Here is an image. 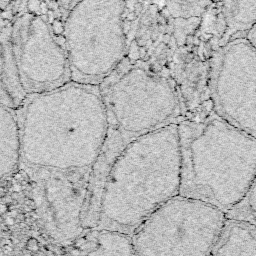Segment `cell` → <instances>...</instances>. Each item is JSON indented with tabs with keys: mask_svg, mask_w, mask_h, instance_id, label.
Wrapping results in <instances>:
<instances>
[{
	"mask_svg": "<svg viewBox=\"0 0 256 256\" xmlns=\"http://www.w3.org/2000/svg\"><path fill=\"white\" fill-rule=\"evenodd\" d=\"M20 107L21 163L40 170H91L111 128L100 88L64 84L27 95Z\"/></svg>",
	"mask_w": 256,
	"mask_h": 256,
	"instance_id": "6da1fadb",
	"label": "cell"
},
{
	"mask_svg": "<svg viewBox=\"0 0 256 256\" xmlns=\"http://www.w3.org/2000/svg\"><path fill=\"white\" fill-rule=\"evenodd\" d=\"M180 180L178 124L130 140L110 168L97 228L132 236L146 219L179 195Z\"/></svg>",
	"mask_w": 256,
	"mask_h": 256,
	"instance_id": "7a4b0ae2",
	"label": "cell"
},
{
	"mask_svg": "<svg viewBox=\"0 0 256 256\" xmlns=\"http://www.w3.org/2000/svg\"><path fill=\"white\" fill-rule=\"evenodd\" d=\"M179 196L224 214L237 205L256 175V139L214 113L202 121L178 123Z\"/></svg>",
	"mask_w": 256,
	"mask_h": 256,
	"instance_id": "3957f363",
	"label": "cell"
},
{
	"mask_svg": "<svg viewBox=\"0 0 256 256\" xmlns=\"http://www.w3.org/2000/svg\"><path fill=\"white\" fill-rule=\"evenodd\" d=\"M126 0H79L63 25L70 76L78 83L106 80L126 53Z\"/></svg>",
	"mask_w": 256,
	"mask_h": 256,
	"instance_id": "277c9868",
	"label": "cell"
},
{
	"mask_svg": "<svg viewBox=\"0 0 256 256\" xmlns=\"http://www.w3.org/2000/svg\"><path fill=\"white\" fill-rule=\"evenodd\" d=\"M106 80L107 84L100 91L111 128L128 141L183 120L170 77L131 64Z\"/></svg>",
	"mask_w": 256,
	"mask_h": 256,
	"instance_id": "5b68a950",
	"label": "cell"
},
{
	"mask_svg": "<svg viewBox=\"0 0 256 256\" xmlns=\"http://www.w3.org/2000/svg\"><path fill=\"white\" fill-rule=\"evenodd\" d=\"M225 220L222 211L178 195L133 233V256H209Z\"/></svg>",
	"mask_w": 256,
	"mask_h": 256,
	"instance_id": "8992f818",
	"label": "cell"
},
{
	"mask_svg": "<svg viewBox=\"0 0 256 256\" xmlns=\"http://www.w3.org/2000/svg\"><path fill=\"white\" fill-rule=\"evenodd\" d=\"M224 32L221 1L215 0L200 26L177 49L170 78L178 94L183 120L202 121L213 113L211 81Z\"/></svg>",
	"mask_w": 256,
	"mask_h": 256,
	"instance_id": "52a82bcc",
	"label": "cell"
},
{
	"mask_svg": "<svg viewBox=\"0 0 256 256\" xmlns=\"http://www.w3.org/2000/svg\"><path fill=\"white\" fill-rule=\"evenodd\" d=\"M213 113L256 139V49L237 37L217 54L211 81Z\"/></svg>",
	"mask_w": 256,
	"mask_h": 256,
	"instance_id": "ba28073f",
	"label": "cell"
},
{
	"mask_svg": "<svg viewBox=\"0 0 256 256\" xmlns=\"http://www.w3.org/2000/svg\"><path fill=\"white\" fill-rule=\"evenodd\" d=\"M10 43L26 94L65 84L70 70L64 45L42 16L31 12L19 15L12 26Z\"/></svg>",
	"mask_w": 256,
	"mask_h": 256,
	"instance_id": "9c48e42d",
	"label": "cell"
},
{
	"mask_svg": "<svg viewBox=\"0 0 256 256\" xmlns=\"http://www.w3.org/2000/svg\"><path fill=\"white\" fill-rule=\"evenodd\" d=\"M139 20L136 40L137 61L133 64L170 77L178 49L171 19L159 0H148Z\"/></svg>",
	"mask_w": 256,
	"mask_h": 256,
	"instance_id": "30bf717a",
	"label": "cell"
},
{
	"mask_svg": "<svg viewBox=\"0 0 256 256\" xmlns=\"http://www.w3.org/2000/svg\"><path fill=\"white\" fill-rule=\"evenodd\" d=\"M209 256H256V227L226 219Z\"/></svg>",
	"mask_w": 256,
	"mask_h": 256,
	"instance_id": "8fae6325",
	"label": "cell"
},
{
	"mask_svg": "<svg viewBox=\"0 0 256 256\" xmlns=\"http://www.w3.org/2000/svg\"><path fill=\"white\" fill-rule=\"evenodd\" d=\"M21 163L19 117L14 109L0 103V180Z\"/></svg>",
	"mask_w": 256,
	"mask_h": 256,
	"instance_id": "7c38bea8",
	"label": "cell"
},
{
	"mask_svg": "<svg viewBox=\"0 0 256 256\" xmlns=\"http://www.w3.org/2000/svg\"><path fill=\"white\" fill-rule=\"evenodd\" d=\"M159 1L173 23L179 47L200 26L209 7L215 0Z\"/></svg>",
	"mask_w": 256,
	"mask_h": 256,
	"instance_id": "4fadbf2b",
	"label": "cell"
},
{
	"mask_svg": "<svg viewBox=\"0 0 256 256\" xmlns=\"http://www.w3.org/2000/svg\"><path fill=\"white\" fill-rule=\"evenodd\" d=\"M26 97L27 94L21 84L10 40L3 42L0 39V103L15 109L22 105Z\"/></svg>",
	"mask_w": 256,
	"mask_h": 256,
	"instance_id": "5bb4252c",
	"label": "cell"
},
{
	"mask_svg": "<svg viewBox=\"0 0 256 256\" xmlns=\"http://www.w3.org/2000/svg\"><path fill=\"white\" fill-rule=\"evenodd\" d=\"M221 11L225 24L222 46L243 37L256 24V0H221Z\"/></svg>",
	"mask_w": 256,
	"mask_h": 256,
	"instance_id": "9a60e30c",
	"label": "cell"
},
{
	"mask_svg": "<svg viewBox=\"0 0 256 256\" xmlns=\"http://www.w3.org/2000/svg\"><path fill=\"white\" fill-rule=\"evenodd\" d=\"M132 236L120 232L100 230L95 248L89 256H131Z\"/></svg>",
	"mask_w": 256,
	"mask_h": 256,
	"instance_id": "2e32d148",
	"label": "cell"
},
{
	"mask_svg": "<svg viewBox=\"0 0 256 256\" xmlns=\"http://www.w3.org/2000/svg\"><path fill=\"white\" fill-rule=\"evenodd\" d=\"M226 219L242 221L256 227V175L242 200L225 214Z\"/></svg>",
	"mask_w": 256,
	"mask_h": 256,
	"instance_id": "e0dca14e",
	"label": "cell"
},
{
	"mask_svg": "<svg viewBox=\"0 0 256 256\" xmlns=\"http://www.w3.org/2000/svg\"><path fill=\"white\" fill-rule=\"evenodd\" d=\"M243 37H245L256 49V24L253 27H251Z\"/></svg>",
	"mask_w": 256,
	"mask_h": 256,
	"instance_id": "ac0fdd59",
	"label": "cell"
},
{
	"mask_svg": "<svg viewBox=\"0 0 256 256\" xmlns=\"http://www.w3.org/2000/svg\"><path fill=\"white\" fill-rule=\"evenodd\" d=\"M57 2V4L64 10V11H68L77 1L79 0H55Z\"/></svg>",
	"mask_w": 256,
	"mask_h": 256,
	"instance_id": "d6986e66",
	"label": "cell"
},
{
	"mask_svg": "<svg viewBox=\"0 0 256 256\" xmlns=\"http://www.w3.org/2000/svg\"><path fill=\"white\" fill-rule=\"evenodd\" d=\"M13 0H0V5H7L11 3Z\"/></svg>",
	"mask_w": 256,
	"mask_h": 256,
	"instance_id": "ffe728a7",
	"label": "cell"
},
{
	"mask_svg": "<svg viewBox=\"0 0 256 256\" xmlns=\"http://www.w3.org/2000/svg\"><path fill=\"white\" fill-rule=\"evenodd\" d=\"M220 1H221V0H220Z\"/></svg>",
	"mask_w": 256,
	"mask_h": 256,
	"instance_id": "44dd1931",
	"label": "cell"
}]
</instances>
